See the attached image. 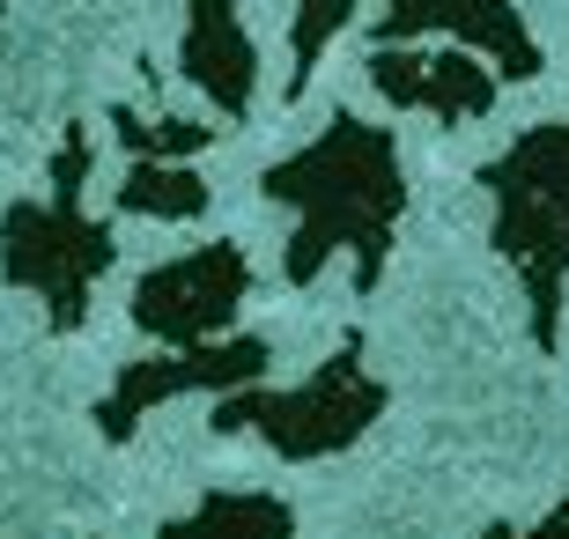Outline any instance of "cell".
Returning <instances> with one entry per match:
<instances>
[{
	"mask_svg": "<svg viewBox=\"0 0 569 539\" xmlns=\"http://www.w3.org/2000/svg\"><path fill=\"white\" fill-rule=\"evenodd\" d=\"M259 192L296 208L289 281H311L333 251H356V289H378L385 251H392V222L407 208L392 133H378L362 119H333L303 156L267 170Z\"/></svg>",
	"mask_w": 569,
	"mask_h": 539,
	"instance_id": "cell-1",
	"label": "cell"
},
{
	"mask_svg": "<svg viewBox=\"0 0 569 539\" xmlns=\"http://www.w3.org/2000/svg\"><path fill=\"white\" fill-rule=\"evenodd\" d=\"M82 186H89V126H67L60 156H52V200H22L0 229V267L16 289H38L44 318L60 332L82 326L89 296L111 267V229L82 214Z\"/></svg>",
	"mask_w": 569,
	"mask_h": 539,
	"instance_id": "cell-2",
	"label": "cell"
},
{
	"mask_svg": "<svg viewBox=\"0 0 569 539\" xmlns=\"http://www.w3.org/2000/svg\"><path fill=\"white\" fill-rule=\"evenodd\" d=\"M481 178L496 192V208H503L496 214V244L526 273L532 340L555 348V332H562V273H569V119L526 133Z\"/></svg>",
	"mask_w": 569,
	"mask_h": 539,
	"instance_id": "cell-3",
	"label": "cell"
},
{
	"mask_svg": "<svg viewBox=\"0 0 569 539\" xmlns=\"http://www.w3.org/2000/svg\"><path fill=\"white\" fill-rule=\"evenodd\" d=\"M385 407V385L362 370V348L333 355V362H318L296 392H230L214 399V429L222 436H259V443H274L281 458H326L340 443H356Z\"/></svg>",
	"mask_w": 569,
	"mask_h": 539,
	"instance_id": "cell-4",
	"label": "cell"
},
{
	"mask_svg": "<svg viewBox=\"0 0 569 539\" xmlns=\"http://www.w3.org/2000/svg\"><path fill=\"white\" fill-rule=\"evenodd\" d=\"M267 340H192V348H170V355H148V362H127L119 370V385L104 392V407H97V429L111 436V443H127L133 429H141L156 407H170V399L186 392H214L230 399L244 392L252 377H267Z\"/></svg>",
	"mask_w": 569,
	"mask_h": 539,
	"instance_id": "cell-5",
	"label": "cell"
},
{
	"mask_svg": "<svg viewBox=\"0 0 569 539\" xmlns=\"http://www.w3.org/2000/svg\"><path fill=\"white\" fill-rule=\"evenodd\" d=\"M252 289V267L237 244H208L192 259H170L163 273H148L133 289V326L148 340H170V348H192V340H222V326L237 318Z\"/></svg>",
	"mask_w": 569,
	"mask_h": 539,
	"instance_id": "cell-6",
	"label": "cell"
},
{
	"mask_svg": "<svg viewBox=\"0 0 569 539\" xmlns=\"http://www.w3.org/2000/svg\"><path fill=\"white\" fill-rule=\"evenodd\" d=\"M370 82H378L392 104H415L443 126H466V119H481V111L496 104V74H481V67L459 60V52H392V44H378V52H370Z\"/></svg>",
	"mask_w": 569,
	"mask_h": 539,
	"instance_id": "cell-7",
	"label": "cell"
},
{
	"mask_svg": "<svg viewBox=\"0 0 569 539\" xmlns=\"http://www.w3.org/2000/svg\"><path fill=\"white\" fill-rule=\"evenodd\" d=\"M422 30H466L473 44H488L496 74H510V82L540 74V44L526 38V22L510 16V0H392L378 22V44L422 38Z\"/></svg>",
	"mask_w": 569,
	"mask_h": 539,
	"instance_id": "cell-8",
	"label": "cell"
},
{
	"mask_svg": "<svg viewBox=\"0 0 569 539\" xmlns=\"http://www.w3.org/2000/svg\"><path fill=\"white\" fill-rule=\"evenodd\" d=\"M252 44L237 22V0H186V82H200L222 111V126L244 119L252 104Z\"/></svg>",
	"mask_w": 569,
	"mask_h": 539,
	"instance_id": "cell-9",
	"label": "cell"
},
{
	"mask_svg": "<svg viewBox=\"0 0 569 539\" xmlns=\"http://www.w3.org/2000/svg\"><path fill=\"white\" fill-rule=\"evenodd\" d=\"M289 502L281 496H259V488H222L208 496L200 510L170 518L156 539H289Z\"/></svg>",
	"mask_w": 569,
	"mask_h": 539,
	"instance_id": "cell-10",
	"label": "cell"
},
{
	"mask_svg": "<svg viewBox=\"0 0 569 539\" xmlns=\"http://www.w3.org/2000/svg\"><path fill=\"white\" fill-rule=\"evenodd\" d=\"M119 208L127 214H156V222H186V214L208 208V186L178 163H133L127 186H119Z\"/></svg>",
	"mask_w": 569,
	"mask_h": 539,
	"instance_id": "cell-11",
	"label": "cell"
},
{
	"mask_svg": "<svg viewBox=\"0 0 569 539\" xmlns=\"http://www.w3.org/2000/svg\"><path fill=\"white\" fill-rule=\"evenodd\" d=\"M348 16H356V0H296V74H289V89H303L318 74V52H326V38Z\"/></svg>",
	"mask_w": 569,
	"mask_h": 539,
	"instance_id": "cell-12",
	"label": "cell"
},
{
	"mask_svg": "<svg viewBox=\"0 0 569 539\" xmlns=\"http://www.w3.org/2000/svg\"><path fill=\"white\" fill-rule=\"evenodd\" d=\"M488 539H569V502L555 510L548 525H532V532H510V525H488Z\"/></svg>",
	"mask_w": 569,
	"mask_h": 539,
	"instance_id": "cell-13",
	"label": "cell"
},
{
	"mask_svg": "<svg viewBox=\"0 0 569 539\" xmlns=\"http://www.w3.org/2000/svg\"><path fill=\"white\" fill-rule=\"evenodd\" d=\"M0 8H8V0H0Z\"/></svg>",
	"mask_w": 569,
	"mask_h": 539,
	"instance_id": "cell-14",
	"label": "cell"
}]
</instances>
